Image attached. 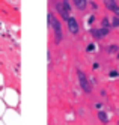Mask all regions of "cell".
<instances>
[{
    "instance_id": "2",
    "label": "cell",
    "mask_w": 119,
    "mask_h": 125,
    "mask_svg": "<svg viewBox=\"0 0 119 125\" xmlns=\"http://www.w3.org/2000/svg\"><path fill=\"white\" fill-rule=\"evenodd\" d=\"M56 8H57V12L62 15V18L65 20V21H68V18H69V14H71V3L68 2V0H63V2H57L56 3Z\"/></svg>"
},
{
    "instance_id": "10",
    "label": "cell",
    "mask_w": 119,
    "mask_h": 125,
    "mask_svg": "<svg viewBox=\"0 0 119 125\" xmlns=\"http://www.w3.org/2000/svg\"><path fill=\"white\" fill-rule=\"evenodd\" d=\"M108 51H110V53H115V51H118V45H112V47H108Z\"/></svg>"
},
{
    "instance_id": "4",
    "label": "cell",
    "mask_w": 119,
    "mask_h": 125,
    "mask_svg": "<svg viewBox=\"0 0 119 125\" xmlns=\"http://www.w3.org/2000/svg\"><path fill=\"white\" fill-rule=\"evenodd\" d=\"M66 23H68V29H69V32H71L72 35H77L78 30H80V27H78V21L74 18V17H69Z\"/></svg>"
},
{
    "instance_id": "6",
    "label": "cell",
    "mask_w": 119,
    "mask_h": 125,
    "mask_svg": "<svg viewBox=\"0 0 119 125\" xmlns=\"http://www.w3.org/2000/svg\"><path fill=\"white\" fill-rule=\"evenodd\" d=\"M104 5H106L113 14H116V17H119V6L116 5V2H113V0H112V2H104Z\"/></svg>"
},
{
    "instance_id": "7",
    "label": "cell",
    "mask_w": 119,
    "mask_h": 125,
    "mask_svg": "<svg viewBox=\"0 0 119 125\" xmlns=\"http://www.w3.org/2000/svg\"><path fill=\"white\" fill-rule=\"evenodd\" d=\"M74 6L77 8L78 11H83V9H86L87 2H86V0H74Z\"/></svg>"
},
{
    "instance_id": "1",
    "label": "cell",
    "mask_w": 119,
    "mask_h": 125,
    "mask_svg": "<svg viewBox=\"0 0 119 125\" xmlns=\"http://www.w3.org/2000/svg\"><path fill=\"white\" fill-rule=\"evenodd\" d=\"M47 20H48V26H50V27L53 29V32H54V42L59 44V42L62 41V38H63L62 24H60V21L56 18V17H54V14H53V12H48Z\"/></svg>"
},
{
    "instance_id": "9",
    "label": "cell",
    "mask_w": 119,
    "mask_h": 125,
    "mask_svg": "<svg viewBox=\"0 0 119 125\" xmlns=\"http://www.w3.org/2000/svg\"><path fill=\"white\" fill-rule=\"evenodd\" d=\"M112 26L113 27H119V17H115V18L112 20Z\"/></svg>"
},
{
    "instance_id": "8",
    "label": "cell",
    "mask_w": 119,
    "mask_h": 125,
    "mask_svg": "<svg viewBox=\"0 0 119 125\" xmlns=\"http://www.w3.org/2000/svg\"><path fill=\"white\" fill-rule=\"evenodd\" d=\"M98 119L101 121V122H104V124L108 121V119H107V115H106L104 112H98Z\"/></svg>"
},
{
    "instance_id": "11",
    "label": "cell",
    "mask_w": 119,
    "mask_h": 125,
    "mask_svg": "<svg viewBox=\"0 0 119 125\" xmlns=\"http://www.w3.org/2000/svg\"><path fill=\"white\" fill-rule=\"evenodd\" d=\"M110 77H118V73H116V71H112V73H110Z\"/></svg>"
},
{
    "instance_id": "5",
    "label": "cell",
    "mask_w": 119,
    "mask_h": 125,
    "mask_svg": "<svg viewBox=\"0 0 119 125\" xmlns=\"http://www.w3.org/2000/svg\"><path fill=\"white\" fill-rule=\"evenodd\" d=\"M107 33H108V29H104V27L92 30V35H94V38H97V39H101V38H104Z\"/></svg>"
},
{
    "instance_id": "3",
    "label": "cell",
    "mask_w": 119,
    "mask_h": 125,
    "mask_svg": "<svg viewBox=\"0 0 119 125\" xmlns=\"http://www.w3.org/2000/svg\"><path fill=\"white\" fill-rule=\"evenodd\" d=\"M77 77H78V82H80V86H81V89H83V92H86V94L92 92V84H90L89 78L86 77V74L81 69L77 71Z\"/></svg>"
}]
</instances>
